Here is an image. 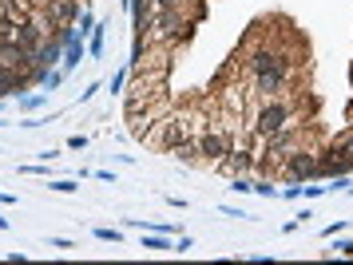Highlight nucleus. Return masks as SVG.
Wrapping results in <instances>:
<instances>
[{
	"label": "nucleus",
	"instance_id": "nucleus-1",
	"mask_svg": "<svg viewBox=\"0 0 353 265\" xmlns=\"http://www.w3.org/2000/svg\"><path fill=\"white\" fill-rule=\"evenodd\" d=\"M250 76H254V92L262 99H282L290 87V76H294V60H290L282 47H254L250 52Z\"/></svg>",
	"mask_w": 353,
	"mask_h": 265
},
{
	"label": "nucleus",
	"instance_id": "nucleus-2",
	"mask_svg": "<svg viewBox=\"0 0 353 265\" xmlns=\"http://www.w3.org/2000/svg\"><path fill=\"white\" fill-rule=\"evenodd\" d=\"M290 119H294V111H290L286 99H266L262 103V111H258L254 119V139H270V135H278L282 127H290Z\"/></svg>",
	"mask_w": 353,
	"mask_h": 265
},
{
	"label": "nucleus",
	"instance_id": "nucleus-3",
	"mask_svg": "<svg viewBox=\"0 0 353 265\" xmlns=\"http://www.w3.org/2000/svg\"><path fill=\"white\" fill-rule=\"evenodd\" d=\"M282 174L294 178V182H302V178H318L321 174V162L314 151H302V147H294L286 158H282Z\"/></svg>",
	"mask_w": 353,
	"mask_h": 265
},
{
	"label": "nucleus",
	"instance_id": "nucleus-4",
	"mask_svg": "<svg viewBox=\"0 0 353 265\" xmlns=\"http://www.w3.org/2000/svg\"><path fill=\"white\" fill-rule=\"evenodd\" d=\"M194 139H199V155L207 158L210 167H219V162L226 158V151L234 147V142H230V135H226L223 127H210V131H199Z\"/></svg>",
	"mask_w": 353,
	"mask_h": 265
},
{
	"label": "nucleus",
	"instance_id": "nucleus-5",
	"mask_svg": "<svg viewBox=\"0 0 353 265\" xmlns=\"http://www.w3.org/2000/svg\"><path fill=\"white\" fill-rule=\"evenodd\" d=\"M330 151H334L337 158H345V162L353 167V131H341V135L334 139V147H330Z\"/></svg>",
	"mask_w": 353,
	"mask_h": 265
},
{
	"label": "nucleus",
	"instance_id": "nucleus-6",
	"mask_svg": "<svg viewBox=\"0 0 353 265\" xmlns=\"http://www.w3.org/2000/svg\"><path fill=\"white\" fill-rule=\"evenodd\" d=\"M48 190H56V194H76V182H72V178H56V182H48Z\"/></svg>",
	"mask_w": 353,
	"mask_h": 265
},
{
	"label": "nucleus",
	"instance_id": "nucleus-7",
	"mask_svg": "<svg viewBox=\"0 0 353 265\" xmlns=\"http://www.w3.org/2000/svg\"><path fill=\"white\" fill-rule=\"evenodd\" d=\"M143 250H171V242H167V234L163 237H143Z\"/></svg>",
	"mask_w": 353,
	"mask_h": 265
},
{
	"label": "nucleus",
	"instance_id": "nucleus-8",
	"mask_svg": "<svg viewBox=\"0 0 353 265\" xmlns=\"http://www.w3.org/2000/svg\"><path fill=\"white\" fill-rule=\"evenodd\" d=\"M96 237H99V242H115V246L123 242V234H119V230H96Z\"/></svg>",
	"mask_w": 353,
	"mask_h": 265
},
{
	"label": "nucleus",
	"instance_id": "nucleus-9",
	"mask_svg": "<svg viewBox=\"0 0 353 265\" xmlns=\"http://www.w3.org/2000/svg\"><path fill=\"white\" fill-rule=\"evenodd\" d=\"M4 226H8V218H0V230H4Z\"/></svg>",
	"mask_w": 353,
	"mask_h": 265
},
{
	"label": "nucleus",
	"instance_id": "nucleus-10",
	"mask_svg": "<svg viewBox=\"0 0 353 265\" xmlns=\"http://www.w3.org/2000/svg\"><path fill=\"white\" fill-rule=\"evenodd\" d=\"M345 253H353V242H350V246H345Z\"/></svg>",
	"mask_w": 353,
	"mask_h": 265
}]
</instances>
